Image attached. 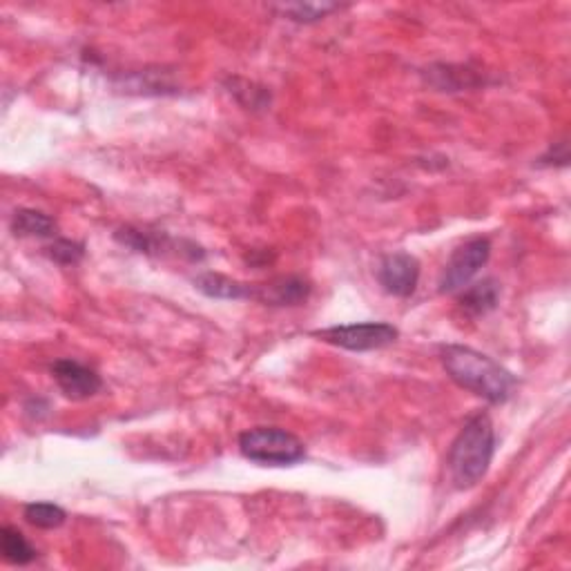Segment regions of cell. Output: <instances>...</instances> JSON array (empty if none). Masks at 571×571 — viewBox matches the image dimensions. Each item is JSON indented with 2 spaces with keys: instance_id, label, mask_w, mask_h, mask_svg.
Returning <instances> with one entry per match:
<instances>
[{
  "instance_id": "6da1fadb",
  "label": "cell",
  "mask_w": 571,
  "mask_h": 571,
  "mask_svg": "<svg viewBox=\"0 0 571 571\" xmlns=\"http://www.w3.org/2000/svg\"><path fill=\"white\" fill-rule=\"evenodd\" d=\"M440 357L444 371L460 389H467L491 404L507 402L518 384L514 373H509L505 366L476 348L449 344L442 346Z\"/></svg>"
},
{
  "instance_id": "7a4b0ae2",
  "label": "cell",
  "mask_w": 571,
  "mask_h": 571,
  "mask_svg": "<svg viewBox=\"0 0 571 571\" xmlns=\"http://www.w3.org/2000/svg\"><path fill=\"white\" fill-rule=\"evenodd\" d=\"M496 453V431L487 413H478L467 420L453 440L449 451V476L453 487L464 491L476 487L487 476L489 464Z\"/></svg>"
},
{
  "instance_id": "3957f363",
  "label": "cell",
  "mask_w": 571,
  "mask_h": 571,
  "mask_svg": "<svg viewBox=\"0 0 571 571\" xmlns=\"http://www.w3.org/2000/svg\"><path fill=\"white\" fill-rule=\"evenodd\" d=\"M239 449L248 460L266 467H290L306 458L304 442L290 431L257 427L239 435Z\"/></svg>"
},
{
  "instance_id": "277c9868",
  "label": "cell",
  "mask_w": 571,
  "mask_h": 571,
  "mask_svg": "<svg viewBox=\"0 0 571 571\" xmlns=\"http://www.w3.org/2000/svg\"><path fill=\"white\" fill-rule=\"evenodd\" d=\"M313 335L326 344L346 348V351L364 353L391 346L395 340H398L400 333L398 328L386 322H362V324L322 328V331H313Z\"/></svg>"
},
{
  "instance_id": "5b68a950",
  "label": "cell",
  "mask_w": 571,
  "mask_h": 571,
  "mask_svg": "<svg viewBox=\"0 0 571 571\" xmlns=\"http://www.w3.org/2000/svg\"><path fill=\"white\" fill-rule=\"evenodd\" d=\"M491 257V244L487 237H473L464 241L456 253L451 255L447 268H444L440 279V293H456L464 286H469L473 277L480 273V268L487 264Z\"/></svg>"
},
{
  "instance_id": "8992f818",
  "label": "cell",
  "mask_w": 571,
  "mask_h": 571,
  "mask_svg": "<svg viewBox=\"0 0 571 571\" xmlns=\"http://www.w3.org/2000/svg\"><path fill=\"white\" fill-rule=\"evenodd\" d=\"M52 375L65 398H70L74 402L94 398L103 386L99 373L76 360H56L52 364Z\"/></svg>"
},
{
  "instance_id": "52a82bcc",
  "label": "cell",
  "mask_w": 571,
  "mask_h": 571,
  "mask_svg": "<svg viewBox=\"0 0 571 571\" xmlns=\"http://www.w3.org/2000/svg\"><path fill=\"white\" fill-rule=\"evenodd\" d=\"M377 279L389 295L409 297L420 282V261L409 253H393L382 259Z\"/></svg>"
},
{
  "instance_id": "ba28073f",
  "label": "cell",
  "mask_w": 571,
  "mask_h": 571,
  "mask_svg": "<svg viewBox=\"0 0 571 571\" xmlns=\"http://www.w3.org/2000/svg\"><path fill=\"white\" fill-rule=\"evenodd\" d=\"M311 295V284L297 275L277 277L264 286H255V299L270 306H297Z\"/></svg>"
},
{
  "instance_id": "9c48e42d",
  "label": "cell",
  "mask_w": 571,
  "mask_h": 571,
  "mask_svg": "<svg viewBox=\"0 0 571 571\" xmlns=\"http://www.w3.org/2000/svg\"><path fill=\"white\" fill-rule=\"evenodd\" d=\"M195 288L212 299H248L255 297V286L241 284L219 273H203L195 277Z\"/></svg>"
},
{
  "instance_id": "30bf717a",
  "label": "cell",
  "mask_w": 571,
  "mask_h": 571,
  "mask_svg": "<svg viewBox=\"0 0 571 571\" xmlns=\"http://www.w3.org/2000/svg\"><path fill=\"white\" fill-rule=\"evenodd\" d=\"M498 299H500V284L493 277H489L469 288H464V293L460 295L458 302L462 306V311H467L473 317H480L491 313L493 308L498 306Z\"/></svg>"
},
{
  "instance_id": "8fae6325",
  "label": "cell",
  "mask_w": 571,
  "mask_h": 571,
  "mask_svg": "<svg viewBox=\"0 0 571 571\" xmlns=\"http://www.w3.org/2000/svg\"><path fill=\"white\" fill-rule=\"evenodd\" d=\"M12 230L16 237H52L56 232V221L41 210L21 208L12 219Z\"/></svg>"
},
{
  "instance_id": "7c38bea8",
  "label": "cell",
  "mask_w": 571,
  "mask_h": 571,
  "mask_svg": "<svg viewBox=\"0 0 571 571\" xmlns=\"http://www.w3.org/2000/svg\"><path fill=\"white\" fill-rule=\"evenodd\" d=\"M0 551L9 565H29L36 558V549L27 543V538L16 527H3L0 531Z\"/></svg>"
},
{
  "instance_id": "4fadbf2b",
  "label": "cell",
  "mask_w": 571,
  "mask_h": 571,
  "mask_svg": "<svg viewBox=\"0 0 571 571\" xmlns=\"http://www.w3.org/2000/svg\"><path fill=\"white\" fill-rule=\"evenodd\" d=\"M65 511L52 502H32L25 507V520L38 529H56L65 522Z\"/></svg>"
},
{
  "instance_id": "5bb4252c",
  "label": "cell",
  "mask_w": 571,
  "mask_h": 571,
  "mask_svg": "<svg viewBox=\"0 0 571 571\" xmlns=\"http://www.w3.org/2000/svg\"><path fill=\"white\" fill-rule=\"evenodd\" d=\"M335 9H340V5L304 3V5H288V7H284V14L290 18V21H295V23H317V21H322L324 16L335 12Z\"/></svg>"
},
{
  "instance_id": "9a60e30c",
  "label": "cell",
  "mask_w": 571,
  "mask_h": 571,
  "mask_svg": "<svg viewBox=\"0 0 571 571\" xmlns=\"http://www.w3.org/2000/svg\"><path fill=\"white\" fill-rule=\"evenodd\" d=\"M83 255H85L83 244H76V241H70V239H56L54 244L47 248V257L61 266L79 264Z\"/></svg>"
},
{
  "instance_id": "2e32d148",
  "label": "cell",
  "mask_w": 571,
  "mask_h": 571,
  "mask_svg": "<svg viewBox=\"0 0 571 571\" xmlns=\"http://www.w3.org/2000/svg\"><path fill=\"white\" fill-rule=\"evenodd\" d=\"M114 237H116V241H121L123 246L137 250V253L150 255L152 250H157V239L150 237L148 232H141V230H137V228L125 226V228H121V230H116Z\"/></svg>"
}]
</instances>
